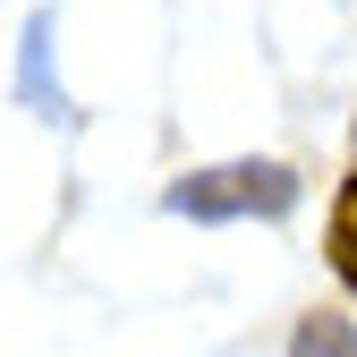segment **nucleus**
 Segmentation results:
<instances>
[{"instance_id":"1","label":"nucleus","mask_w":357,"mask_h":357,"mask_svg":"<svg viewBox=\"0 0 357 357\" xmlns=\"http://www.w3.org/2000/svg\"><path fill=\"white\" fill-rule=\"evenodd\" d=\"M178 213H230V204H289V170H273V162H255V170H238V188H204V178H188V188L170 196Z\"/></svg>"},{"instance_id":"2","label":"nucleus","mask_w":357,"mask_h":357,"mask_svg":"<svg viewBox=\"0 0 357 357\" xmlns=\"http://www.w3.org/2000/svg\"><path fill=\"white\" fill-rule=\"evenodd\" d=\"M332 273L357 289V178H349L340 204H332Z\"/></svg>"},{"instance_id":"3","label":"nucleus","mask_w":357,"mask_h":357,"mask_svg":"<svg viewBox=\"0 0 357 357\" xmlns=\"http://www.w3.org/2000/svg\"><path fill=\"white\" fill-rule=\"evenodd\" d=\"M289 357H357V332L340 324V315H306L298 324V349Z\"/></svg>"}]
</instances>
